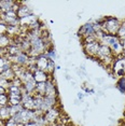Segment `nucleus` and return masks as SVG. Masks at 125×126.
Instances as JSON below:
<instances>
[{"mask_svg":"<svg viewBox=\"0 0 125 126\" xmlns=\"http://www.w3.org/2000/svg\"><path fill=\"white\" fill-rule=\"evenodd\" d=\"M121 26V21L115 17H105V24L101 26V30L106 35L116 36Z\"/></svg>","mask_w":125,"mask_h":126,"instance_id":"1","label":"nucleus"},{"mask_svg":"<svg viewBox=\"0 0 125 126\" xmlns=\"http://www.w3.org/2000/svg\"><path fill=\"white\" fill-rule=\"evenodd\" d=\"M124 54V53H123ZM111 68L113 69V72L118 77H124L125 76V57L124 55L114 57V61L112 63Z\"/></svg>","mask_w":125,"mask_h":126,"instance_id":"2","label":"nucleus"},{"mask_svg":"<svg viewBox=\"0 0 125 126\" xmlns=\"http://www.w3.org/2000/svg\"><path fill=\"white\" fill-rule=\"evenodd\" d=\"M83 47H84V51L86 52V54H89V56L93 57V58H96V55H97L99 47H100V42L97 41V40H95V41L90 42V43L83 44Z\"/></svg>","mask_w":125,"mask_h":126,"instance_id":"3","label":"nucleus"},{"mask_svg":"<svg viewBox=\"0 0 125 126\" xmlns=\"http://www.w3.org/2000/svg\"><path fill=\"white\" fill-rule=\"evenodd\" d=\"M44 119L45 121L47 122V124H53V123H56V121L58 120L59 115H61V112L56 107H54L52 109H50L49 111H47L44 114Z\"/></svg>","mask_w":125,"mask_h":126,"instance_id":"4","label":"nucleus"},{"mask_svg":"<svg viewBox=\"0 0 125 126\" xmlns=\"http://www.w3.org/2000/svg\"><path fill=\"white\" fill-rule=\"evenodd\" d=\"M45 96L57 98V90H56V86L54 85L51 77H50V79L45 82Z\"/></svg>","mask_w":125,"mask_h":126,"instance_id":"5","label":"nucleus"},{"mask_svg":"<svg viewBox=\"0 0 125 126\" xmlns=\"http://www.w3.org/2000/svg\"><path fill=\"white\" fill-rule=\"evenodd\" d=\"M32 74H33V79H35L36 83H44L50 79V76L45 71H42L39 69H37Z\"/></svg>","mask_w":125,"mask_h":126,"instance_id":"6","label":"nucleus"},{"mask_svg":"<svg viewBox=\"0 0 125 126\" xmlns=\"http://www.w3.org/2000/svg\"><path fill=\"white\" fill-rule=\"evenodd\" d=\"M16 13H17V17L18 18H24V17H26V16H29V15L32 14L31 10L28 7H26V5H21Z\"/></svg>","mask_w":125,"mask_h":126,"instance_id":"7","label":"nucleus"},{"mask_svg":"<svg viewBox=\"0 0 125 126\" xmlns=\"http://www.w3.org/2000/svg\"><path fill=\"white\" fill-rule=\"evenodd\" d=\"M0 78L7 80V81H9V82H12L13 80L16 78V77H15V73H14L13 69L11 68V69H9V70L4 71V72H1V73H0Z\"/></svg>","mask_w":125,"mask_h":126,"instance_id":"8","label":"nucleus"},{"mask_svg":"<svg viewBox=\"0 0 125 126\" xmlns=\"http://www.w3.org/2000/svg\"><path fill=\"white\" fill-rule=\"evenodd\" d=\"M10 117H11V113H10L9 106L0 107V120H2V121H8Z\"/></svg>","mask_w":125,"mask_h":126,"instance_id":"9","label":"nucleus"},{"mask_svg":"<svg viewBox=\"0 0 125 126\" xmlns=\"http://www.w3.org/2000/svg\"><path fill=\"white\" fill-rule=\"evenodd\" d=\"M11 40L12 39H11L8 35H1V37H0V48H7L11 43H12Z\"/></svg>","mask_w":125,"mask_h":126,"instance_id":"10","label":"nucleus"},{"mask_svg":"<svg viewBox=\"0 0 125 126\" xmlns=\"http://www.w3.org/2000/svg\"><path fill=\"white\" fill-rule=\"evenodd\" d=\"M116 37L121 41H125V19L121 22V26H120V29H119L118 33H116Z\"/></svg>","mask_w":125,"mask_h":126,"instance_id":"11","label":"nucleus"},{"mask_svg":"<svg viewBox=\"0 0 125 126\" xmlns=\"http://www.w3.org/2000/svg\"><path fill=\"white\" fill-rule=\"evenodd\" d=\"M116 87L119 88V91H120L121 93L125 94V76L121 77V78L119 79L118 83H116Z\"/></svg>","mask_w":125,"mask_h":126,"instance_id":"12","label":"nucleus"},{"mask_svg":"<svg viewBox=\"0 0 125 126\" xmlns=\"http://www.w3.org/2000/svg\"><path fill=\"white\" fill-rule=\"evenodd\" d=\"M8 105H9V96H8V94L0 95V107H5Z\"/></svg>","mask_w":125,"mask_h":126,"instance_id":"13","label":"nucleus"},{"mask_svg":"<svg viewBox=\"0 0 125 126\" xmlns=\"http://www.w3.org/2000/svg\"><path fill=\"white\" fill-rule=\"evenodd\" d=\"M5 126H18V124L14 121L12 117H10L8 121H5Z\"/></svg>","mask_w":125,"mask_h":126,"instance_id":"14","label":"nucleus"},{"mask_svg":"<svg viewBox=\"0 0 125 126\" xmlns=\"http://www.w3.org/2000/svg\"><path fill=\"white\" fill-rule=\"evenodd\" d=\"M25 126H39V125L37 124L36 122H29V123H27V124H25Z\"/></svg>","mask_w":125,"mask_h":126,"instance_id":"15","label":"nucleus"},{"mask_svg":"<svg viewBox=\"0 0 125 126\" xmlns=\"http://www.w3.org/2000/svg\"><path fill=\"white\" fill-rule=\"evenodd\" d=\"M2 94H7V90L0 86V95H2Z\"/></svg>","mask_w":125,"mask_h":126,"instance_id":"16","label":"nucleus"},{"mask_svg":"<svg viewBox=\"0 0 125 126\" xmlns=\"http://www.w3.org/2000/svg\"><path fill=\"white\" fill-rule=\"evenodd\" d=\"M83 97H84V95H83V94H82V93H79V94H78V98L80 99V100L83 99Z\"/></svg>","mask_w":125,"mask_h":126,"instance_id":"17","label":"nucleus"}]
</instances>
